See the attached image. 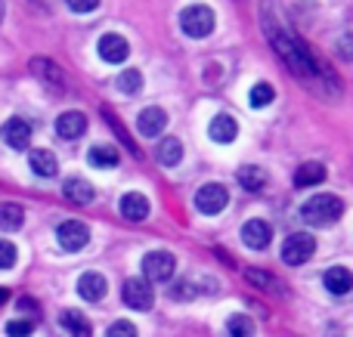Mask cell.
Instances as JSON below:
<instances>
[{
	"label": "cell",
	"instance_id": "obj_38",
	"mask_svg": "<svg viewBox=\"0 0 353 337\" xmlns=\"http://www.w3.org/2000/svg\"><path fill=\"white\" fill-rule=\"evenodd\" d=\"M0 19H3V10H0Z\"/></svg>",
	"mask_w": 353,
	"mask_h": 337
},
{
	"label": "cell",
	"instance_id": "obj_37",
	"mask_svg": "<svg viewBox=\"0 0 353 337\" xmlns=\"http://www.w3.org/2000/svg\"><path fill=\"white\" fill-rule=\"evenodd\" d=\"M6 301H10V291H6V288H0V307H3Z\"/></svg>",
	"mask_w": 353,
	"mask_h": 337
},
{
	"label": "cell",
	"instance_id": "obj_20",
	"mask_svg": "<svg viewBox=\"0 0 353 337\" xmlns=\"http://www.w3.org/2000/svg\"><path fill=\"white\" fill-rule=\"evenodd\" d=\"M323 282L332 294H350L353 291V272L347 270V266H332V270L323 276Z\"/></svg>",
	"mask_w": 353,
	"mask_h": 337
},
{
	"label": "cell",
	"instance_id": "obj_32",
	"mask_svg": "<svg viewBox=\"0 0 353 337\" xmlns=\"http://www.w3.org/2000/svg\"><path fill=\"white\" fill-rule=\"evenodd\" d=\"M16 257H19L16 245H12V241H0V270H12Z\"/></svg>",
	"mask_w": 353,
	"mask_h": 337
},
{
	"label": "cell",
	"instance_id": "obj_21",
	"mask_svg": "<svg viewBox=\"0 0 353 337\" xmlns=\"http://www.w3.org/2000/svg\"><path fill=\"white\" fill-rule=\"evenodd\" d=\"M31 161V171L37 173V177H56L59 173V161H56V155L50 152V149H34V152L28 155Z\"/></svg>",
	"mask_w": 353,
	"mask_h": 337
},
{
	"label": "cell",
	"instance_id": "obj_30",
	"mask_svg": "<svg viewBox=\"0 0 353 337\" xmlns=\"http://www.w3.org/2000/svg\"><path fill=\"white\" fill-rule=\"evenodd\" d=\"M103 118H105V121H109V124H112V130H115V136H118V140H121V142H124V146H128V149H130V152H134V155H140V149H137V142H134V140H130V136H128V130H124V124H121V121H118V118H115V115H112V111H109V109H105V111H103Z\"/></svg>",
	"mask_w": 353,
	"mask_h": 337
},
{
	"label": "cell",
	"instance_id": "obj_6",
	"mask_svg": "<svg viewBox=\"0 0 353 337\" xmlns=\"http://www.w3.org/2000/svg\"><path fill=\"white\" fill-rule=\"evenodd\" d=\"M31 74H37L43 80V87H50L53 93H65V87H68L65 72L53 59H47V56H34L31 59Z\"/></svg>",
	"mask_w": 353,
	"mask_h": 337
},
{
	"label": "cell",
	"instance_id": "obj_1",
	"mask_svg": "<svg viewBox=\"0 0 353 337\" xmlns=\"http://www.w3.org/2000/svg\"><path fill=\"white\" fill-rule=\"evenodd\" d=\"M261 19H263V31H267V41L273 43V50L282 56V62H285L288 68H292L294 74H298L304 84H313V80L319 78V62L310 56V50L304 47V43L298 41L294 34H288L285 28H282V22L276 19V12H273V0H267L263 3V12H261Z\"/></svg>",
	"mask_w": 353,
	"mask_h": 337
},
{
	"label": "cell",
	"instance_id": "obj_13",
	"mask_svg": "<svg viewBox=\"0 0 353 337\" xmlns=\"http://www.w3.org/2000/svg\"><path fill=\"white\" fill-rule=\"evenodd\" d=\"M99 56L105 62H112V65H118V62H124L130 56V43L121 34H103L99 37Z\"/></svg>",
	"mask_w": 353,
	"mask_h": 337
},
{
	"label": "cell",
	"instance_id": "obj_24",
	"mask_svg": "<svg viewBox=\"0 0 353 337\" xmlns=\"http://www.w3.org/2000/svg\"><path fill=\"white\" fill-rule=\"evenodd\" d=\"M22 223H25L22 204H16V202L0 204V229L3 232H16V229H22Z\"/></svg>",
	"mask_w": 353,
	"mask_h": 337
},
{
	"label": "cell",
	"instance_id": "obj_16",
	"mask_svg": "<svg viewBox=\"0 0 353 337\" xmlns=\"http://www.w3.org/2000/svg\"><path fill=\"white\" fill-rule=\"evenodd\" d=\"M105 291H109V285H105V276H99V272H84V276L78 279V294L84 297V301L99 303L105 297Z\"/></svg>",
	"mask_w": 353,
	"mask_h": 337
},
{
	"label": "cell",
	"instance_id": "obj_2",
	"mask_svg": "<svg viewBox=\"0 0 353 337\" xmlns=\"http://www.w3.org/2000/svg\"><path fill=\"white\" fill-rule=\"evenodd\" d=\"M341 214H344V202L338 195H332V192L313 195L301 208V217H304L307 226H332L335 220H341Z\"/></svg>",
	"mask_w": 353,
	"mask_h": 337
},
{
	"label": "cell",
	"instance_id": "obj_11",
	"mask_svg": "<svg viewBox=\"0 0 353 337\" xmlns=\"http://www.w3.org/2000/svg\"><path fill=\"white\" fill-rule=\"evenodd\" d=\"M0 133H3V140L10 149H19V152H22V149L31 146V124L22 121V118H10Z\"/></svg>",
	"mask_w": 353,
	"mask_h": 337
},
{
	"label": "cell",
	"instance_id": "obj_31",
	"mask_svg": "<svg viewBox=\"0 0 353 337\" xmlns=\"http://www.w3.org/2000/svg\"><path fill=\"white\" fill-rule=\"evenodd\" d=\"M245 276H248V282L251 285H257V288H270V291H279V285L273 282V276L270 272H263V270H245Z\"/></svg>",
	"mask_w": 353,
	"mask_h": 337
},
{
	"label": "cell",
	"instance_id": "obj_19",
	"mask_svg": "<svg viewBox=\"0 0 353 337\" xmlns=\"http://www.w3.org/2000/svg\"><path fill=\"white\" fill-rule=\"evenodd\" d=\"M59 325L62 331H65L68 337H90V322H87L84 313H78V309H62L59 313Z\"/></svg>",
	"mask_w": 353,
	"mask_h": 337
},
{
	"label": "cell",
	"instance_id": "obj_27",
	"mask_svg": "<svg viewBox=\"0 0 353 337\" xmlns=\"http://www.w3.org/2000/svg\"><path fill=\"white\" fill-rule=\"evenodd\" d=\"M115 84H118V90H121V93L134 96V93H140V90H143V74L137 72V68H128V72L118 74Z\"/></svg>",
	"mask_w": 353,
	"mask_h": 337
},
{
	"label": "cell",
	"instance_id": "obj_15",
	"mask_svg": "<svg viewBox=\"0 0 353 337\" xmlns=\"http://www.w3.org/2000/svg\"><path fill=\"white\" fill-rule=\"evenodd\" d=\"M121 217L124 220H130V223H140V220H146L149 217V198L143 195V192H128V195L121 198Z\"/></svg>",
	"mask_w": 353,
	"mask_h": 337
},
{
	"label": "cell",
	"instance_id": "obj_34",
	"mask_svg": "<svg viewBox=\"0 0 353 337\" xmlns=\"http://www.w3.org/2000/svg\"><path fill=\"white\" fill-rule=\"evenodd\" d=\"M31 331H34V325H31L28 319H12V322H6V337H28Z\"/></svg>",
	"mask_w": 353,
	"mask_h": 337
},
{
	"label": "cell",
	"instance_id": "obj_5",
	"mask_svg": "<svg viewBox=\"0 0 353 337\" xmlns=\"http://www.w3.org/2000/svg\"><path fill=\"white\" fill-rule=\"evenodd\" d=\"M174 270H176V260L168 251H152L143 257V276H146V282H168V279H174Z\"/></svg>",
	"mask_w": 353,
	"mask_h": 337
},
{
	"label": "cell",
	"instance_id": "obj_28",
	"mask_svg": "<svg viewBox=\"0 0 353 337\" xmlns=\"http://www.w3.org/2000/svg\"><path fill=\"white\" fill-rule=\"evenodd\" d=\"M273 99H276V90L267 80H257V84L251 87V105H254V109H263V105H270Z\"/></svg>",
	"mask_w": 353,
	"mask_h": 337
},
{
	"label": "cell",
	"instance_id": "obj_35",
	"mask_svg": "<svg viewBox=\"0 0 353 337\" xmlns=\"http://www.w3.org/2000/svg\"><path fill=\"white\" fill-rule=\"evenodd\" d=\"M72 12H93L99 6V0H65Z\"/></svg>",
	"mask_w": 353,
	"mask_h": 337
},
{
	"label": "cell",
	"instance_id": "obj_29",
	"mask_svg": "<svg viewBox=\"0 0 353 337\" xmlns=\"http://www.w3.org/2000/svg\"><path fill=\"white\" fill-rule=\"evenodd\" d=\"M226 328H230V337H251L254 334V322H251L248 316H230Z\"/></svg>",
	"mask_w": 353,
	"mask_h": 337
},
{
	"label": "cell",
	"instance_id": "obj_17",
	"mask_svg": "<svg viewBox=\"0 0 353 337\" xmlns=\"http://www.w3.org/2000/svg\"><path fill=\"white\" fill-rule=\"evenodd\" d=\"M208 136H211L214 142H220V146H226V142H232L239 136V124L232 115H217L211 124H208Z\"/></svg>",
	"mask_w": 353,
	"mask_h": 337
},
{
	"label": "cell",
	"instance_id": "obj_23",
	"mask_svg": "<svg viewBox=\"0 0 353 337\" xmlns=\"http://www.w3.org/2000/svg\"><path fill=\"white\" fill-rule=\"evenodd\" d=\"M325 180V167L319 164V161H307V164L298 167V173H294V186L298 189H307V186H319Z\"/></svg>",
	"mask_w": 353,
	"mask_h": 337
},
{
	"label": "cell",
	"instance_id": "obj_8",
	"mask_svg": "<svg viewBox=\"0 0 353 337\" xmlns=\"http://www.w3.org/2000/svg\"><path fill=\"white\" fill-rule=\"evenodd\" d=\"M226 204H230V192H226L220 183H205L199 192H195V208L208 217L220 214Z\"/></svg>",
	"mask_w": 353,
	"mask_h": 337
},
{
	"label": "cell",
	"instance_id": "obj_25",
	"mask_svg": "<svg viewBox=\"0 0 353 337\" xmlns=\"http://www.w3.org/2000/svg\"><path fill=\"white\" fill-rule=\"evenodd\" d=\"M239 183L248 192H261L267 186V171L257 164H245V167H239Z\"/></svg>",
	"mask_w": 353,
	"mask_h": 337
},
{
	"label": "cell",
	"instance_id": "obj_7",
	"mask_svg": "<svg viewBox=\"0 0 353 337\" xmlns=\"http://www.w3.org/2000/svg\"><path fill=\"white\" fill-rule=\"evenodd\" d=\"M121 294H124V303H128L130 309H140V313L152 309V303H155L152 282H146V279H128Z\"/></svg>",
	"mask_w": 353,
	"mask_h": 337
},
{
	"label": "cell",
	"instance_id": "obj_33",
	"mask_svg": "<svg viewBox=\"0 0 353 337\" xmlns=\"http://www.w3.org/2000/svg\"><path fill=\"white\" fill-rule=\"evenodd\" d=\"M105 337H137V325L128 319H118V322H112V328L105 331Z\"/></svg>",
	"mask_w": 353,
	"mask_h": 337
},
{
	"label": "cell",
	"instance_id": "obj_26",
	"mask_svg": "<svg viewBox=\"0 0 353 337\" xmlns=\"http://www.w3.org/2000/svg\"><path fill=\"white\" fill-rule=\"evenodd\" d=\"M87 161H90L93 167H115L118 161H121V155L112 146H93L90 152H87Z\"/></svg>",
	"mask_w": 353,
	"mask_h": 337
},
{
	"label": "cell",
	"instance_id": "obj_12",
	"mask_svg": "<svg viewBox=\"0 0 353 337\" xmlns=\"http://www.w3.org/2000/svg\"><path fill=\"white\" fill-rule=\"evenodd\" d=\"M165 127H168V111L159 109V105H149V109H143L140 118H137V130H140L143 136H159Z\"/></svg>",
	"mask_w": 353,
	"mask_h": 337
},
{
	"label": "cell",
	"instance_id": "obj_9",
	"mask_svg": "<svg viewBox=\"0 0 353 337\" xmlns=\"http://www.w3.org/2000/svg\"><path fill=\"white\" fill-rule=\"evenodd\" d=\"M56 239H59V245L65 248V251L74 254L90 241V229H87V223H81V220H65V223H59V229H56Z\"/></svg>",
	"mask_w": 353,
	"mask_h": 337
},
{
	"label": "cell",
	"instance_id": "obj_3",
	"mask_svg": "<svg viewBox=\"0 0 353 337\" xmlns=\"http://www.w3.org/2000/svg\"><path fill=\"white\" fill-rule=\"evenodd\" d=\"M214 25H217V16H214V10L211 6H205V3H192V6H186V10L180 12L183 34L195 37V41H201V37L211 34Z\"/></svg>",
	"mask_w": 353,
	"mask_h": 337
},
{
	"label": "cell",
	"instance_id": "obj_18",
	"mask_svg": "<svg viewBox=\"0 0 353 337\" xmlns=\"http://www.w3.org/2000/svg\"><path fill=\"white\" fill-rule=\"evenodd\" d=\"M62 195H65L72 204H90L97 192H93V186L87 183L84 177H68L65 183H62Z\"/></svg>",
	"mask_w": 353,
	"mask_h": 337
},
{
	"label": "cell",
	"instance_id": "obj_36",
	"mask_svg": "<svg viewBox=\"0 0 353 337\" xmlns=\"http://www.w3.org/2000/svg\"><path fill=\"white\" fill-rule=\"evenodd\" d=\"M338 53H341L344 59H353V34H344L341 41H338Z\"/></svg>",
	"mask_w": 353,
	"mask_h": 337
},
{
	"label": "cell",
	"instance_id": "obj_22",
	"mask_svg": "<svg viewBox=\"0 0 353 337\" xmlns=\"http://www.w3.org/2000/svg\"><path fill=\"white\" fill-rule=\"evenodd\" d=\"M155 158L165 167H176L183 161V142L176 140V136H165V140L155 146Z\"/></svg>",
	"mask_w": 353,
	"mask_h": 337
},
{
	"label": "cell",
	"instance_id": "obj_4",
	"mask_svg": "<svg viewBox=\"0 0 353 337\" xmlns=\"http://www.w3.org/2000/svg\"><path fill=\"white\" fill-rule=\"evenodd\" d=\"M313 254H316V239H313L310 232H294L282 241V260H285L288 266L307 263Z\"/></svg>",
	"mask_w": 353,
	"mask_h": 337
},
{
	"label": "cell",
	"instance_id": "obj_14",
	"mask_svg": "<svg viewBox=\"0 0 353 337\" xmlns=\"http://www.w3.org/2000/svg\"><path fill=\"white\" fill-rule=\"evenodd\" d=\"M84 130H87L84 111H62V115L56 118V133H59L62 140H78V136H84Z\"/></svg>",
	"mask_w": 353,
	"mask_h": 337
},
{
	"label": "cell",
	"instance_id": "obj_10",
	"mask_svg": "<svg viewBox=\"0 0 353 337\" xmlns=\"http://www.w3.org/2000/svg\"><path fill=\"white\" fill-rule=\"evenodd\" d=\"M242 241L251 251H263V248L273 241V229H270L267 220H248L242 226Z\"/></svg>",
	"mask_w": 353,
	"mask_h": 337
}]
</instances>
